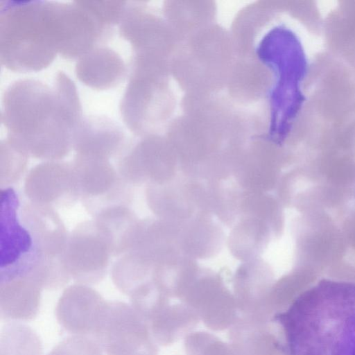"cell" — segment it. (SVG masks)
<instances>
[{
    "mask_svg": "<svg viewBox=\"0 0 355 355\" xmlns=\"http://www.w3.org/2000/svg\"><path fill=\"white\" fill-rule=\"evenodd\" d=\"M111 254L110 248L95 222L83 223L67 242V272L80 284H96L105 275Z\"/></svg>",
    "mask_w": 355,
    "mask_h": 355,
    "instance_id": "cell-7",
    "label": "cell"
},
{
    "mask_svg": "<svg viewBox=\"0 0 355 355\" xmlns=\"http://www.w3.org/2000/svg\"><path fill=\"white\" fill-rule=\"evenodd\" d=\"M47 355H103V349L92 337L73 335L62 340Z\"/></svg>",
    "mask_w": 355,
    "mask_h": 355,
    "instance_id": "cell-17",
    "label": "cell"
},
{
    "mask_svg": "<svg viewBox=\"0 0 355 355\" xmlns=\"http://www.w3.org/2000/svg\"><path fill=\"white\" fill-rule=\"evenodd\" d=\"M108 302L85 284L66 288L55 307L58 323L72 335L94 338L103 320Z\"/></svg>",
    "mask_w": 355,
    "mask_h": 355,
    "instance_id": "cell-8",
    "label": "cell"
},
{
    "mask_svg": "<svg viewBox=\"0 0 355 355\" xmlns=\"http://www.w3.org/2000/svg\"><path fill=\"white\" fill-rule=\"evenodd\" d=\"M187 355H241L230 343L204 331L191 332L185 337Z\"/></svg>",
    "mask_w": 355,
    "mask_h": 355,
    "instance_id": "cell-16",
    "label": "cell"
},
{
    "mask_svg": "<svg viewBox=\"0 0 355 355\" xmlns=\"http://www.w3.org/2000/svg\"><path fill=\"white\" fill-rule=\"evenodd\" d=\"M78 196L86 208L96 215L130 200V184L110 162V159L76 154L71 164Z\"/></svg>",
    "mask_w": 355,
    "mask_h": 355,
    "instance_id": "cell-5",
    "label": "cell"
},
{
    "mask_svg": "<svg viewBox=\"0 0 355 355\" xmlns=\"http://www.w3.org/2000/svg\"><path fill=\"white\" fill-rule=\"evenodd\" d=\"M269 322L240 315L229 329L230 343L241 355H278L282 346Z\"/></svg>",
    "mask_w": 355,
    "mask_h": 355,
    "instance_id": "cell-13",
    "label": "cell"
},
{
    "mask_svg": "<svg viewBox=\"0 0 355 355\" xmlns=\"http://www.w3.org/2000/svg\"><path fill=\"white\" fill-rule=\"evenodd\" d=\"M130 143L123 129L103 116L84 117L75 135L76 154L121 158Z\"/></svg>",
    "mask_w": 355,
    "mask_h": 355,
    "instance_id": "cell-10",
    "label": "cell"
},
{
    "mask_svg": "<svg viewBox=\"0 0 355 355\" xmlns=\"http://www.w3.org/2000/svg\"><path fill=\"white\" fill-rule=\"evenodd\" d=\"M94 338L107 355H157L146 320L132 306L121 301L108 302Z\"/></svg>",
    "mask_w": 355,
    "mask_h": 355,
    "instance_id": "cell-6",
    "label": "cell"
},
{
    "mask_svg": "<svg viewBox=\"0 0 355 355\" xmlns=\"http://www.w3.org/2000/svg\"><path fill=\"white\" fill-rule=\"evenodd\" d=\"M200 320L196 312L186 304H167L153 315L147 323L155 342L166 346L185 338Z\"/></svg>",
    "mask_w": 355,
    "mask_h": 355,
    "instance_id": "cell-14",
    "label": "cell"
},
{
    "mask_svg": "<svg viewBox=\"0 0 355 355\" xmlns=\"http://www.w3.org/2000/svg\"><path fill=\"white\" fill-rule=\"evenodd\" d=\"M286 355H355V283L324 279L274 315Z\"/></svg>",
    "mask_w": 355,
    "mask_h": 355,
    "instance_id": "cell-3",
    "label": "cell"
},
{
    "mask_svg": "<svg viewBox=\"0 0 355 355\" xmlns=\"http://www.w3.org/2000/svg\"><path fill=\"white\" fill-rule=\"evenodd\" d=\"M42 287L24 277L1 281L0 315L12 322L34 319L40 309Z\"/></svg>",
    "mask_w": 355,
    "mask_h": 355,
    "instance_id": "cell-12",
    "label": "cell"
},
{
    "mask_svg": "<svg viewBox=\"0 0 355 355\" xmlns=\"http://www.w3.org/2000/svg\"><path fill=\"white\" fill-rule=\"evenodd\" d=\"M126 72L122 58L104 44L95 46L81 56L75 67L77 78L97 90L116 87L123 81Z\"/></svg>",
    "mask_w": 355,
    "mask_h": 355,
    "instance_id": "cell-11",
    "label": "cell"
},
{
    "mask_svg": "<svg viewBox=\"0 0 355 355\" xmlns=\"http://www.w3.org/2000/svg\"><path fill=\"white\" fill-rule=\"evenodd\" d=\"M1 281L24 277L46 287L60 270L63 240L54 220L31 203L1 196Z\"/></svg>",
    "mask_w": 355,
    "mask_h": 355,
    "instance_id": "cell-4",
    "label": "cell"
},
{
    "mask_svg": "<svg viewBox=\"0 0 355 355\" xmlns=\"http://www.w3.org/2000/svg\"><path fill=\"white\" fill-rule=\"evenodd\" d=\"M43 347L38 334L29 326L12 322L3 326L0 334V355H42Z\"/></svg>",
    "mask_w": 355,
    "mask_h": 355,
    "instance_id": "cell-15",
    "label": "cell"
},
{
    "mask_svg": "<svg viewBox=\"0 0 355 355\" xmlns=\"http://www.w3.org/2000/svg\"><path fill=\"white\" fill-rule=\"evenodd\" d=\"M101 38L99 24L81 1H0V62L10 71H40L58 54L79 59Z\"/></svg>",
    "mask_w": 355,
    "mask_h": 355,
    "instance_id": "cell-1",
    "label": "cell"
},
{
    "mask_svg": "<svg viewBox=\"0 0 355 355\" xmlns=\"http://www.w3.org/2000/svg\"><path fill=\"white\" fill-rule=\"evenodd\" d=\"M25 193L31 202L51 207L73 202L79 196L72 165L60 162L37 165L26 178Z\"/></svg>",
    "mask_w": 355,
    "mask_h": 355,
    "instance_id": "cell-9",
    "label": "cell"
},
{
    "mask_svg": "<svg viewBox=\"0 0 355 355\" xmlns=\"http://www.w3.org/2000/svg\"><path fill=\"white\" fill-rule=\"evenodd\" d=\"M73 82L56 73L51 85L37 79L16 80L2 97L1 121L6 140L26 156L59 159L73 148L83 119Z\"/></svg>",
    "mask_w": 355,
    "mask_h": 355,
    "instance_id": "cell-2",
    "label": "cell"
}]
</instances>
